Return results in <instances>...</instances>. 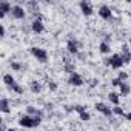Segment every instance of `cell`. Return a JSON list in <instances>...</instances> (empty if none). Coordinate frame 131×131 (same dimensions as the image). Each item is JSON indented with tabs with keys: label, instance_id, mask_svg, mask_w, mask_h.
<instances>
[{
	"label": "cell",
	"instance_id": "cell-13",
	"mask_svg": "<svg viewBox=\"0 0 131 131\" xmlns=\"http://www.w3.org/2000/svg\"><path fill=\"white\" fill-rule=\"evenodd\" d=\"M99 52H102V54H110L111 52V45L108 43V42H100L99 43Z\"/></svg>",
	"mask_w": 131,
	"mask_h": 131
},
{
	"label": "cell",
	"instance_id": "cell-23",
	"mask_svg": "<svg viewBox=\"0 0 131 131\" xmlns=\"http://www.w3.org/2000/svg\"><path fill=\"white\" fill-rule=\"evenodd\" d=\"M79 117H80V120H82V122H88V120L91 119V114H90L88 111H83V113H80V114H79Z\"/></svg>",
	"mask_w": 131,
	"mask_h": 131
},
{
	"label": "cell",
	"instance_id": "cell-3",
	"mask_svg": "<svg viewBox=\"0 0 131 131\" xmlns=\"http://www.w3.org/2000/svg\"><path fill=\"white\" fill-rule=\"evenodd\" d=\"M94 108H96V111H99L100 114H103L105 117H113L114 114H113V108H110L106 103H103V102H97L96 105H94Z\"/></svg>",
	"mask_w": 131,
	"mask_h": 131
},
{
	"label": "cell",
	"instance_id": "cell-33",
	"mask_svg": "<svg viewBox=\"0 0 131 131\" xmlns=\"http://www.w3.org/2000/svg\"><path fill=\"white\" fill-rule=\"evenodd\" d=\"M125 119H126V120H129V122H131V113H126V114H125Z\"/></svg>",
	"mask_w": 131,
	"mask_h": 131
},
{
	"label": "cell",
	"instance_id": "cell-12",
	"mask_svg": "<svg viewBox=\"0 0 131 131\" xmlns=\"http://www.w3.org/2000/svg\"><path fill=\"white\" fill-rule=\"evenodd\" d=\"M0 111H2L3 114H9V113H11L9 100H8L6 97H2V100H0Z\"/></svg>",
	"mask_w": 131,
	"mask_h": 131
},
{
	"label": "cell",
	"instance_id": "cell-19",
	"mask_svg": "<svg viewBox=\"0 0 131 131\" xmlns=\"http://www.w3.org/2000/svg\"><path fill=\"white\" fill-rule=\"evenodd\" d=\"M74 70H76V65H74V62H67V63H65V71H67V73L73 74V73H76Z\"/></svg>",
	"mask_w": 131,
	"mask_h": 131
},
{
	"label": "cell",
	"instance_id": "cell-34",
	"mask_svg": "<svg viewBox=\"0 0 131 131\" xmlns=\"http://www.w3.org/2000/svg\"><path fill=\"white\" fill-rule=\"evenodd\" d=\"M90 83H91V86H96V85H97V80H91Z\"/></svg>",
	"mask_w": 131,
	"mask_h": 131
},
{
	"label": "cell",
	"instance_id": "cell-30",
	"mask_svg": "<svg viewBox=\"0 0 131 131\" xmlns=\"http://www.w3.org/2000/svg\"><path fill=\"white\" fill-rule=\"evenodd\" d=\"M65 110H67V113H73L74 111V105H67V106H65Z\"/></svg>",
	"mask_w": 131,
	"mask_h": 131
},
{
	"label": "cell",
	"instance_id": "cell-24",
	"mask_svg": "<svg viewBox=\"0 0 131 131\" xmlns=\"http://www.w3.org/2000/svg\"><path fill=\"white\" fill-rule=\"evenodd\" d=\"M9 65H11V68H13L14 71H22V70H23L22 63H19V62H11Z\"/></svg>",
	"mask_w": 131,
	"mask_h": 131
},
{
	"label": "cell",
	"instance_id": "cell-32",
	"mask_svg": "<svg viewBox=\"0 0 131 131\" xmlns=\"http://www.w3.org/2000/svg\"><path fill=\"white\" fill-rule=\"evenodd\" d=\"M45 108H46V110H52L54 106H52V103H46V105H45Z\"/></svg>",
	"mask_w": 131,
	"mask_h": 131
},
{
	"label": "cell",
	"instance_id": "cell-26",
	"mask_svg": "<svg viewBox=\"0 0 131 131\" xmlns=\"http://www.w3.org/2000/svg\"><path fill=\"white\" fill-rule=\"evenodd\" d=\"M117 77H119V79H120L122 82H125V80L128 79V73H125V71H120V73L117 74Z\"/></svg>",
	"mask_w": 131,
	"mask_h": 131
},
{
	"label": "cell",
	"instance_id": "cell-20",
	"mask_svg": "<svg viewBox=\"0 0 131 131\" xmlns=\"http://www.w3.org/2000/svg\"><path fill=\"white\" fill-rule=\"evenodd\" d=\"M11 90H13L16 94H19V96H20V94H23V91H25V90H23V86H22L20 83H17V82H16V83L11 86Z\"/></svg>",
	"mask_w": 131,
	"mask_h": 131
},
{
	"label": "cell",
	"instance_id": "cell-37",
	"mask_svg": "<svg viewBox=\"0 0 131 131\" xmlns=\"http://www.w3.org/2000/svg\"><path fill=\"white\" fill-rule=\"evenodd\" d=\"M129 13H131V9H129Z\"/></svg>",
	"mask_w": 131,
	"mask_h": 131
},
{
	"label": "cell",
	"instance_id": "cell-1",
	"mask_svg": "<svg viewBox=\"0 0 131 131\" xmlns=\"http://www.w3.org/2000/svg\"><path fill=\"white\" fill-rule=\"evenodd\" d=\"M103 62H105V65L111 67L113 70H120V68L123 67V60H122V56H120V54H113L111 57L105 59Z\"/></svg>",
	"mask_w": 131,
	"mask_h": 131
},
{
	"label": "cell",
	"instance_id": "cell-16",
	"mask_svg": "<svg viewBox=\"0 0 131 131\" xmlns=\"http://www.w3.org/2000/svg\"><path fill=\"white\" fill-rule=\"evenodd\" d=\"M108 100H110L114 106H117V105L120 103V99H119V94H117V93H110V94H108Z\"/></svg>",
	"mask_w": 131,
	"mask_h": 131
},
{
	"label": "cell",
	"instance_id": "cell-18",
	"mask_svg": "<svg viewBox=\"0 0 131 131\" xmlns=\"http://www.w3.org/2000/svg\"><path fill=\"white\" fill-rule=\"evenodd\" d=\"M26 114L28 116H37V114H42L43 116V111L42 110H37V108H34V106H26Z\"/></svg>",
	"mask_w": 131,
	"mask_h": 131
},
{
	"label": "cell",
	"instance_id": "cell-7",
	"mask_svg": "<svg viewBox=\"0 0 131 131\" xmlns=\"http://www.w3.org/2000/svg\"><path fill=\"white\" fill-rule=\"evenodd\" d=\"M19 125H20L22 128H34V126H36V123H34V116H28V114L22 116V117L19 119Z\"/></svg>",
	"mask_w": 131,
	"mask_h": 131
},
{
	"label": "cell",
	"instance_id": "cell-28",
	"mask_svg": "<svg viewBox=\"0 0 131 131\" xmlns=\"http://www.w3.org/2000/svg\"><path fill=\"white\" fill-rule=\"evenodd\" d=\"M120 83H122V80H120L119 77H114V79L111 80V86H120Z\"/></svg>",
	"mask_w": 131,
	"mask_h": 131
},
{
	"label": "cell",
	"instance_id": "cell-8",
	"mask_svg": "<svg viewBox=\"0 0 131 131\" xmlns=\"http://www.w3.org/2000/svg\"><path fill=\"white\" fill-rule=\"evenodd\" d=\"M99 16L103 20H113V8L108 6V5H102L99 8Z\"/></svg>",
	"mask_w": 131,
	"mask_h": 131
},
{
	"label": "cell",
	"instance_id": "cell-14",
	"mask_svg": "<svg viewBox=\"0 0 131 131\" xmlns=\"http://www.w3.org/2000/svg\"><path fill=\"white\" fill-rule=\"evenodd\" d=\"M29 90H31V93L39 94V93L42 91V83H40V82H37V80H32V82L29 83Z\"/></svg>",
	"mask_w": 131,
	"mask_h": 131
},
{
	"label": "cell",
	"instance_id": "cell-10",
	"mask_svg": "<svg viewBox=\"0 0 131 131\" xmlns=\"http://www.w3.org/2000/svg\"><path fill=\"white\" fill-rule=\"evenodd\" d=\"M31 31H32L34 34H42V32L45 31V25H43V22L34 19V20L31 22Z\"/></svg>",
	"mask_w": 131,
	"mask_h": 131
},
{
	"label": "cell",
	"instance_id": "cell-11",
	"mask_svg": "<svg viewBox=\"0 0 131 131\" xmlns=\"http://www.w3.org/2000/svg\"><path fill=\"white\" fill-rule=\"evenodd\" d=\"M11 11H13V5L9 2H6V0L0 2V19H5V16Z\"/></svg>",
	"mask_w": 131,
	"mask_h": 131
},
{
	"label": "cell",
	"instance_id": "cell-36",
	"mask_svg": "<svg viewBox=\"0 0 131 131\" xmlns=\"http://www.w3.org/2000/svg\"><path fill=\"white\" fill-rule=\"evenodd\" d=\"M128 42H129V45H131V36H129V37H128Z\"/></svg>",
	"mask_w": 131,
	"mask_h": 131
},
{
	"label": "cell",
	"instance_id": "cell-17",
	"mask_svg": "<svg viewBox=\"0 0 131 131\" xmlns=\"http://www.w3.org/2000/svg\"><path fill=\"white\" fill-rule=\"evenodd\" d=\"M119 90H120V94H122V96H128V94L131 93V88H129V85H128V83H125V82H122V83H120Z\"/></svg>",
	"mask_w": 131,
	"mask_h": 131
},
{
	"label": "cell",
	"instance_id": "cell-22",
	"mask_svg": "<svg viewBox=\"0 0 131 131\" xmlns=\"http://www.w3.org/2000/svg\"><path fill=\"white\" fill-rule=\"evenodd\" d=\"M120 56H122V60H123V63H129V62H131V51L120 52Z\"/></svg>",
	"mask_w": 131,
	"mask_h": 131
},
{
	"label": "cell",
	"instance_id": "cell-2",
	"mask_svg": "<svg viewBox=\"0 0 131 131\" xmlns=\"http://www.w3.org/2000/svg\"><path fill=\"white\" fill-rule=\"evenodd\" d=\"M29 52L37 59V62H40V63H45L46 60H48V52H46V49H43V48H40V46H32V48H29Z\"/></svg>",
	"mask_w": 131,
	"mask_h": 131
},
{
	"label": "cell",
	"instance_id": "cell-29",
	"mask_svg": "<svg viewBox=\"0 0 131 131\" xmlns=\"http://www.w3.org/2000/svg\"><path fill=\"white\" fill-rule=\"evenodd\" d=\"M0 36H2V37L6 36V28H5V25H0Z\"/></svg>",
	"mask_w": 131,
	"mask_h": 131
},
{
	"label": "cell",
	"instance_id": "cell-25",
	"mask_svg": "<svg viewBox=\"0 0 131 131\" xmlns=\"http://www.w3.org/2000/svg\"><path fill=\"white\" fill-rule=\"evenodd\" d=\"M48 88H49L51 91H57V88H59V85H57L56 82H52V80H49V82H48Z\"/></svg>",
	"mask_w": 131,
	"mask_h": 131
},
{
	"label": "cell",
	"instance_id": "cell-6",
	"mask_svg": "<svg viewBox=\"0 0 131 131\" xmlns=\"http://www.w3.org/2000/svg\"><path fill=\"white\" fill-rule=\"evenodd\" d=\"M68 83H70L71 86H82V85L85 83V79H83L79 73H73V74H70V77H68Z\"/></svg>",
	"mask_w": 131,
	"mask_h": 131
},
{
	"label": "cell",
	"instance_id": "cell-31",
	"mask_svg": "<svg viewBox=\"0 0 131 131\" xmlns=\"http://www.w3.org/2000/svg\"><path fill=\"white\" fill-rule=\"evenodd\" d=\"M122 51L120 52H126V51H129V48H128V45H122V48H120Z\"/></svg>",
	"mask_w": 131,
	"mask_h": 131
},
{
	"label": "cell",
	"instance_id": "cell-15",
	"mask_svg": "<svg viewBox=\"0 0 131 131\" xmlns=\"http://www.w3.org/2000/svg\"><path fill=\"white\" fill-rule=\"evenodd\" d=\"M3 83L11 88V86L16 83V79L13 77V74H3Z\"/></svg>",
	"mask_w": 131,
	"mask_h": 131
},
{
	"label": "cell",
	"instance_id": "cell-21",
	"mask_svg": "<svg viewBox=\"0 0 131 131\" xmlns=\"http://www.w3.org/2000/svg\"><path fill=\"white\" fill-rule=\"evenodd\" d=\"M113 114H114V116H119V117H125V114H126V113L123 111V108H120V106L117 105V106H114V108H113Z\"/></svg>",
	"mask_w": 131,
	"mask_h": 131
},
{
	"label": "cell",
	"instance_id": "cell-27",
	"mask_svg": "<svg viewBox=\"0 0 131 131\" xmlns=\"http://www.w3.org/2000/svg\"><path fill=\"white\" fill-rule=\"evenodd\" d=\"M74 111L80 114V113H83V111H86V108H85L83 105H74Z\"/></svg>",
	"mask_w": 131,
	"mask_h": 131
},
{
	"label": "cell",
	"instance_id": "cell-9",
	"mask_svg": "<svg viewBox=\"0 0 131 131\" xmlns=\"http://www.w3.org/2000/svg\"><path fill=\"white\" fill-rule=\"evenodd\" d=\"M79 6H80V11H82V14L83 16H86V17H90L94 11H93V3L91 2H86V0H82V2L79 3Z\"/></svg>",
	"mask_w": 131,
	"mask_h": 131
},
{
	"label": "cell",
	"instance_id": "cell-4",
	"mask_svg": "<svg viewBox=\"0 0 131 131\" xmlns=\"http://www.w3.org/2000/svg\"><path fill=\"white\" fill-rule=\"evenodd\" d=\"M67 51L70 52V54H79V51H80V43L74 39V37H71L68 42H67Z\"/></svg>",
	"mask_w": 131,
	"mask_h": 131
},
{
	"label": "cell",
	"instance_id": "cell-5",
	"mask_svg": "<svg viewBox=\"0 0 131 131\" xmlns=\"http://www.w3.org/2000/svg\"><path fill=\"white\" fill-rule=\"evenodd\" d=\"M11 14H13V17L14 19H17V20H22V19H25L26 17V11H25V8L22 6V5H13V11H11Z\"/></svg>",
	"mask_w": 131,
	"mask_h": 131
},
{
	"label": "cell",
	"instance_id": "cell-35",
	"mask_svg": "<svg viewBox=\"0 0 131 131\" xmlns=\"http://www.w3.org/2000/svg\"><path fill=\"white\" fill-rule=\"evenodd\" d=\"M8 131H17L16 128H8Z\"/></svg>",
	"mask_w": 131,
	"mask_h": 131
}]
</instances>
